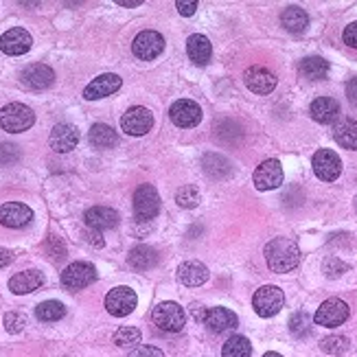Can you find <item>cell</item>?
<instances>
[{"mask_svg": "<svg viewBox=\"0 0 357 357\" xmlns=\"http://www.w3.org/2000/svg\"><path fill=\"white\" fill-rule=\"evenodd\" d=\"M114 344L121 349H130V347H138L140 342V331L136 327H121L117 334H114Z\"/></svg>", "mask_w": 357, "mask_h": 357, "instance_id": "836d02e7", "label": "cell"}, {"mask_svg": "<svg viewBox=\"0 0 357 357\" xmlns=\"http://www.w3.org/2000/svg\"><path fill=\"white\" fill-rule=\"evenodd\" d=\"M298 70H300V75H302L305 79L320 81V79H325L327 75H329V61L322 59V57H318V55H311V57L300 59Z\"/></svg>", "mask_w": 357, "mask_h": 357, "instance_id": "484cf974", "label": "cell"}, {"mask_svg": "<svg viewBox=\"0 0 357 357\" xmlns=\"http://www.w3.org/2000/svg\"><path fill=\"white\" fill-rule=\"evenodd\" d=\"M265 261L272 272H291L300 263V248L296 241L287 237H276L265 246Z\"/></svg>", "mask_w": 357, "mask_h": 357, "instance_id": "6da1fadb", "label": "cell"}, {"mask_svg": "<svg viewBox=\"0 0 357 357\" xmlns=\"http://www.w3.org/2000/svg\"><path fill=\"white\" fill-rule=\"evenodd\" d=\"M322 270H325V274L329 278H338L344 272H349V265L344 263V261H340L338 257H327L325 263H322Z\"/></svg>", "mask_w": 357, "mask_h": 357, "instance_id": "74e56055", "label": "cell"}, {"mask_svg": "<svg viewBox=\"0 0 357 357\" xmlns=\"http://www.w3.org/2000/svg\"><path fill=\"white\" fill-rule=\"evenodd\" d=\"M263 357H283V355H280V353H272V351H270V353H265Z\"/></svg>", "mask_w": 357, "mask_h": 357, "instance_id": "681fc988", "label": "cell"}, {"mask_svg": "<svg viewBox=\"0 0 357 357\" xmlns=\"http://www.w3.org/2000/svg\"><path fill=\"white\" fill-rule=\"evenodd\" d=\"M117 5H121V7H138V5H143V0H117Z\"/></svg>", "mask_w": 357, "mask_h": 357, "instance_id": "c3c4849f", "label": "cell"}, {"mask_svg": "<svg viewBox=\"0 0 357 357\" xmlns=\"http://www.w3.org/2000/svg\"><path fill=\"white\" fill-rule=\"evenodd\" d=\"M169 117L177 127H195L202 121V108L191 99H180L169 108Z\"/></svg>", "mask_w": 357, "mask_h": 357, "instance_id": "5bb4252c", "label": "cell"}, {"mask_svg": "<svg viewBox=\"0 0 357 357\" xmlns=\"http://www.w3.org/2000/svg\"><path fill=\"white\" fill-rule=\"evenodd\" d=\"M186 55L189 59L197 64V66H206L211 55H213V46L209 42V37H204L200 33H193L186 40Z\"/></svg>", "mask_w": 357, "mask_h": 357, "instance_id": "d4e9b609", "label": "cell"}, {"mask_svg": "<svg viewBox=\"0 0 357 357\" xmlns=\"http://www.w3.org/2000/svg\"><path fill=\"white\" fill-rule=\"evenodd\" d=\"M347 97L353 106H357V77H353L349 84H347Z\"/></svg>", "mask_w": 357, "mask_h": 357, "instance_id": "bcb514c9", "label": "cell"}, {"mask_svg": "<svg viewBox=\"0 0 357 357\" xmlns=\"http://www.w3.org/2000/svg\"><path fill=\"white\" fill-rule=\"evenodd\" d=\"M349 313H351V309H349L347 302L340 300V298H329L318 307V311L313 316V322L320 325V327H327V329H336V327L347 322Z\"/></svg>", "mask_w": 357, "mask_h": 357, "instance_id": "8992f818", "label": "cell"}, {"mask_svg": "<svg viewBox=\"0 0 357 357\" xmlns=\"http://www.w3.org/2000/svg\"><path fill=\"white\" fill-rule=\"evenodd\" d=\"M11 261H14V254H11L9 250H5V248H0V267H7Z\"/></svg>", "mask_w": 357, "mask_h": 357, "instance_id": "7dc6e473", "label": "cell"}, {"mask_svg": "<svg viewBox=\"0 0 357 357\" xmlns=\"http://www.w3.org/2000/svg\"><path fill=\"white\" fill-rule=\"evenodd\" d=\"M158 211H160V195L156 186L140 184L134 191V218L138 222H149L156 218Z\"/></svg>", "mask_w": 357, "mask_h": 357, "instance_id": "5b68a950", "label": "cell"}, {"mask_svg": "<svg viewBox=\"0 0 357 357\" xmlns=\"http://www.w3.org/2000/svg\"><path fill=\"white\" fill-rule=\"evenodd\" d=\"M33 123H35V114L24 104H9L0 110V127H3L5 132H11V134L27 132Z\"/></svg>", "mask_w": 357, "mask_h": 357, "instance_id": "3957f363", "label": "cell"}, {"mask_svg": "<svg viewBox=\"0 0 357 357\" xmlns=\"http://www.w3.org/2000/svg\"><path fill=\"white\" fill-rule=\"evenodd\" d=\"M351 342L344 338V336H329L320 342V349L329 355H344L349 351Z\"/></svg>", "mask_w": 357, "mask_h": 357, "instance_id": "d590c367", "label": "cell"}, {"mask_svg": "<svg viewBox=\"0 0 357 357\" xmlns=\"http://www.w3.org/2000/svg\"><path fill=\"white\" fill-rule=\"evenodd\" d=\"M311 164H313L316 175L325 182L338 180L340 173H342V160H340V156L336 154V151H331V149H318L313 154Z\"/></svg>", "mask_w": 357, "mask_h": 357, "instance_id": "8fae6325", "label": "cell"}, {"mask_svg": "<svg viewBox=\"0 0 357 357\" xmlns=\"http://www.w3.org/2000/svg\"><path fill=\"white\" fill-rule=\"evenodd\" d=\"M254 180V186H257L259 191H272V189H278L280 184H283V167H280V162L270 158L261 162L257 171H254L252 175Z\"/></svg>", "mask_w": 357, "mask_h": 357, "instance_id": "7c38bea8", "label": "cell"}, {"mask_svg": "<svg viewBox=\"0 0 357 357\" xmlns=\"http://www.w3.org/2000/svg\"><path fill=\"white\" fill-rule=\"evenodd\" d=\"M22 84L31 88V90H46V88L55 81V73L53 68H48L46 64H31L22 70L20 75Z\"/></svg>", "mask_w": 357, "mask_h": 357, "instance_id": "d6986e66", "label": "cell"}, {"mask_svg": "<svg viewBox=\"0 0 357 357\" xmlns=\"http://www.w3.org/2000/svg\"><path fill=\"white\" fill-rule=\"evenodd\" d=\"M86 241L88 244H93L95 248H104V237H101V233L99 231H90V233H86Z\"/></svg>", "mask_w": 357, "mask_h": 357, "instance_id": "f6af8a7d", "label": "cell"}, {"mask_svg": "<svg viewBox=\"0 0 357 357\" xmlns=\"http://www.w3.org/2000/svg\"><path fill=\"white\" fill-rule=\"evenodd\" d=\"M175 202L180 204L182 209H195L197 204L202 202V197H200V191H197L195 186L186 184V186H182V189H177V193H175Z\"/></svg>", "mask_w": 357, "mask_h": 357, "instance_id": "8d00e7d4", "label": "cell"}, {"mask_svg": "<svg viewBox=\"0 0 357 357\" xmlns=\"http://www.w3.org/2000/svg\"><path fill=\"white\" fill-rule=\"evenodd\" d=\"M336 143L344 149H357V121L344 119L334 127Z\"/></svg>", "mask_w": 357, "mask_h": 357, "instance_id": "f1b7e54d", "label": "cell"}, {"mask_svg": "<svg viewBox=\"0 0 357 357\" xmlns=\"http://www.w3.org/2000/svg\"><path fill=\"white\" fill-rule=\"evenodd\" d=\"M355 209H357V197H355Z\"/></svg>", "mask_w": 357, "mask_h": 357, "instance_id": "f907efd6", "label": "cell"}, {"mask_svg": "<svg viewBox=\"0 0 357 357\" xmlns=\"http://www.w3.org/2000/svg\"><path fill=\"white\" fill-rule=\"evenodd\" d=\"M24 325H27V318H24L22 313H18V311L5 313V329L9 331V334H20Z\"/></svg>", "mask_w": 357, "mask_h": 357, "instance_id": "f35d334b", "label": "cell"}, {"mask_svg": "<svg viewBox=\"0 0 357 357\" xmlns=\"http://www.w3.org/2000/svg\"><path fill=\"white\" fill-rule=\"evenodd\" d=\"M151 322H154L160 331L167 334H177L186 325V311L177 302H160L151 311Z\"/></svg>", "mask_w": 357, "mask_h": 357, "instance_id": "7a4b0ae2", "label": "cell"}, {"mask_svg": "<svg viewBox=\"0 0 357 357\" xmlns=\"http://www.w3.org/2000/svg\"><path fill=\"white\" fill-rule=\"evenodd\" d=\"M127 357H164V353L156 347H138Z\"/></svg>", "mask_w": 357, "mask_h": 357, "instance_id": "b9f144b4", "label": "cell"}, {"mask_svg": "<svg viewBox=\"0 0 357 357\" xmlns=\"http://www.w3.org/2000/svg\"><path fill=\"white\" fill-rule=\"evenodd\" d=\"M136 291L132 287H114L112 291H108V296H106V309L112 313V316H117V318H125V316H130L134 309H136Z\"/></svg>", "mask_w": 357, "mask_h": 357, "instance_id": "9c48e42d", "label": "cell"}, {"mask_svg": "<svg viewBox=\"0 0 357 357\" xmlns=\"http://www.w3.org/2000/svg\"><path fill=\"white\" fill-rule=\"evenodd\" d=\"M309 114L316 123H322V125L334 123L340 117V104L334 97H318L311 101Z\"/></svg>", "mask_w": 357, "mask_h": 357, "instance_id": "7402d4cb", "label": "cell"}, {"mask_svg": "<svg viewBox=\"0 0 357 357\" xmlns=\"http://www.w3.org/2000/svg\"><path fill=\"white\" fill-rule=\"evenodd\" d=\"M202 164H204V171H206L211 177H215V180H222V177L231 173V162L220 154H206Z\"/></svg>", "mask_w": 357, "mask_h": 357, "instance_id": "4dcf8cb0", "label": "cell"}, {"mask_svg": "<svg viewBox=\"0 0 357 357\" xmlns=\"http://www.w3.org/2000/svg\"><path fill=\"white\" fill-rule=\"evenodd\" d=\"M204 325L209 327L213 334H224V331H231L239 325V318L235 311L226 309V307H211L204 313Z\"/></svg>", "mask_w": 357, "mask_h": 357, "instance_id": "ffe728a7", "label": "cell"}, {"mask_svg": "<svg viewBox=\"0 0 357 357\" xmlns=\"http://www.w3.org/2000/svg\"><path fill=\"white\" fill-rule=\"evenodd\" d=\"M289 331L296 338H307L311 334V318L305 311L294 313V316L289 318Z\"/></svg>", "mask_w": 357, "mask_h": 357, "instance_id": "e575fe53", "label": "cell"}, {"mask_svg": "<svg viewBox=\"0 0 357 357\" xmlns=\"http://www.w3.org/2000/svg\"><path fill=\"white\" fill-rule=\"evenodd\" d=\"M130 265L134 270H149V267H154L158 263V252L149 246H136L132 252H130Z\"/></svg>", "mask_w": 357, "mask_h": 357, "instance_id": "f546056e", "label": "cell"}, {"mask_svg": "<svg viewBox=\"0 0 357 357\" xmlns=\"http://www.w3.org/2000/svg\"><path fill=\"white\" fill-rule=\"evenodd\" d=\"M88 140H90V145L97 147V149H110V147H114L119 143V136L110 125L95 123L90 127V132H88Z\"/></svg>", "mask_w": 357, "mask_h": 357, "instance_id": "4316f807", "label": "cell"}, {"mask_svg": "<svg viewBox=\"0 0 357 357\" xmlns=\"http://www.w3.org/2000/svg\"><path fill=\"white\" fill-rule=\"evenodd\" d=\"M20 158V151L16 145L0 143V164H14Z\"/></svg>", "mask_w": 357, "mask_h": 357, "instance_id": "ab89813d", "label": "cell"}, {"mask_svg": "<svg viewBox=\"0 0 357 357\" xmlns=\"http://www.w3.org/2000/svg\"><path fill=\"white\" fill-rule=\"evenodd\" d=\"M79 143V132L77 127L70 125V123H59L53 127V132L48 136V145L57 154H68Z\"/></svg>", "mask_w": 357, "mask_h": 357, "instance_id": "4fadbf2b", "label": "cell"}, {"mask_svg": "<svg viewBox=\"0 0 357 357\" xmlns=\"http://www.w3.org/2000/svg\"><path fill=\"white\" fill-rule=\"evenodd\" d=\"M121 77L114 73H106V75H99L97 79H93L84 88V97L88 101H97V99H104V97H110L114 95L121 88Z\"/></svg>", "mask_w": 357, "mask_h": 357, "instance_id": "ac0fdd59", "label": "cell"}, {"mask_svg": "<svg viewBox=\"0 0 357 357\" xmlns=\"http://www.w3.org/2000/svg\"><path fill=\"white\" fill-rule=\"evenodd\" d=\"M250 353H252V344L244 336H233L222 349V357H250Z\"/></svg>", "mask_w": 357, "mask_h": 357, "instance_id": "d6a6232c", "label": "cell"}, {"mask_svg": "<svg viewBox=\"0 0 357 357\" xmlns=\"http://www.w3.org/2000/svg\"><path fill=\"white\" fill-rule=\"evenodd\" d=\"M95 280H97L95 265L86 261L70 263L66 270L61 272V285L66 289H84L88 285H93Z\"/></svg>", "mask_w": 357, "mask_h": 357, "instance_id": "52a82bcc", "label": "cell"}, {"mask_svg": "<svg viewBox=\"0 0 357 357\" xmlns=\"http://www.w3.org/2000/svg\"><path fill=\"white\" fill-rule=\"evenodd\" d=\"M64 313H66V307H64L59 300H44L35 307L37 320L42 322H55L59 318H64Z\"/></svg>", "mask_w": 357, "mask_h": 357, "instance_id": "1f68e13d", "label": "cell"}, {"mask_svg": "<svg viewBox=\"0 0 357 357\" xmlns=\"http://www.w3.org/2000/svg\"><path fill=\"white\" fill-rule=\"evenodd\" d=\"M42 285H44V274L37 270L20 272L16 276H11L9 280V289L14 291V294H31V291L40 289Z\"/></svg>", "mask_w": 357, "mask_h": 357, "instance_id": "cb8c5ba5", "label": "cell"}, {"mask_svg": "<svg viewBox=\"0 0 357 357\" xmlns=\"http://www.w3.org/2000/svg\"><path fill=\"white\" fill-rule=\"evenodd\" d=\"M31 44L33 40L29 31L20 27H14L0 35V50H3L5 55H24L31 48Z\"/></svg>", "mask_w": 357, "mask_h": 357, "instance_id": "9a60e30c", "label": "cell"}, {"mask_svg": "<svg viewBox=\"0 0 357 357\" xmlns=\"http://www.w3.org/2000/svg\"><path fill=\"white\" fill-rule=\"evenodd\" d=\"M344 44L351 46V48H357V20L351 22L347 29H344Z\"/></svg>", "mask_w": 357, "mask_h": 357, "instance_id": "7bdbcfd3", "label": "cell"}, {"mask_svg": "<svg viewBox=\"0 0 357 357\" xmlns=\"http://www.w3.org/2000/svg\"><path fill=\"white\" fill-rule=\"evenodd\" d=\"M285 305V294L283 289L276 285H263L254 291L252 296V307L261 318H272L276 316Z\"/></svg>", "mask_w": 357, "mask_h": 357, "instance_id": "277c9868", "label": "cell"}, {"mask_svg": "<svg viewBox=\"0 0 357 357\" xmlns=\"http://www.w3.org/2000/svg\"><path fill=\"white\" fill-rule=\"evenodd\" d=\"M244 81L252 93L270 95L276 88V75L272 70H267L265 66H250L244 73Z\"/></svg>", "mask_w": 357, "mask_h": 357, "instance_id": "e0dca14e", "label": "cell"}, {"mask_svg": "<svg viewBox=\"0 0 357 357\" xmlns=\"http://www.w3.org/2000/svg\"><path fill=\"white\" fill-rule=\"evenodd\" d=\"M84 220L90 231H110V228H117L119 213L108 206H93L86 211Z\"/></svg>", "mask_w": 357, "mask_h": 357, "instance_id": "44dd1931", "label": "cell"}, {"mask_svg": "<svg viewBox=\"0 0 357 357\" xmlns=\"http://www.w3.org/2000/svg\"><path fill=\"white\" fill-rule=\"evenodd\" d=\"M280 24L289 31V33H302L309 24L307 11L300 7H287L283 14H280Z\"/></svg>", "mask_w": 357, "mask_h": 357, "instance_id": "83f0119b", "label": "cell"}, {"mask_svg": "<svg viewBox=\"0 0 357 357\" xmlns=\"http://www.w3.org/2000/svg\"><path fill=\"white\" fill-rule=\"evenodd\" d=\"M177 280L186 287H200L209 280V270L200 261H186L177 267Z\"/></svg>", "mask_w": 357, "mask_h": 357, "instance_id": "603a6c76", "label": "cell"}, {"mask_svg": "<svg viewBox=\"0 0 357 357\" xmlns=\"http://www.w3.org/2000/svg\"><path fill=\"white\" fill-rule=\"evenodd\" d=\"M46 250H48L50 254H53V259H61V257H66V246H64L57 237H50V239H48Z\"/></svg>", "mask_w": 357, "mask_h": 357, "instance_id": "60d3db41", "label": "cell"}, {"mask_svg": "<svg viewBox=\"0 0 357 357\" xmlns=\"http://www.w3.org/2000/svg\"><path fill=\"white\" fill-rule=\"evenodd\" d=\"M132 50H134V55L138 59L151 61V59H156L164 50V37L158 31H140L134 37Z\"/></svg>", "mask_w": 357, "mask_h": 357, "instance_id": "30bf717a", "label": "cell"}, {"mask_svg": "<svg viewBox=\"0 0 357 357\" xmlns=\"http://www.w3.org/2000/svg\"><path fill=\"white\" fill-rule=\"evenodd\" d=\"M175 7H177V11H180V16H193L195 14V9H197V3L195 0H177L175 3Z\"/></svg>", "mask_w": 357, "mask_h": 357, "instance_id": "ee69618b", "label": "cell"}, {"mask_svg": "<svg viewBox=\"0 0 357 357\" xmlns=\"http://www.w3.org/2000/svg\"><path fill=\"white\" fill-rule=\"evenodd\" d=\"M121 127L123 132L130 136H145L147 132H151V127H154V117H151V112L147 108L134 106L121 117Z\"/></svg>", "mask_w": 357, "mask_h": 357, "instance_id": "ba28073f", "label": "cell"}, {"mask_svg": "<svg viewBox=\"0 0 357 357\" xmlns=\"http://www.w3.org/2000/svg\"><path fill=\"white\" fill-rule=\"evenodd\" d=\"M33 220V211L22 202H7L0 206V224L5 228H24Z\"/></svg>", "mask_w": 357, "mask_h": 357, "instance_id": "2e32d148", "label": "cell"}]
</instances>
